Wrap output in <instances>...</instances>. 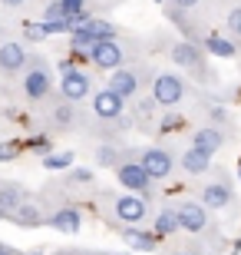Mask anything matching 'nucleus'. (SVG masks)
<instances>
[{"mask_svg": "<svg viewBox=\"0 0 241 255\" xmlns=\"http://www.w3.org/2000/svg\"><path fill=\"white\" fill-rule=\"evenodd\" d=\"M182 96H185V83H182V76L162 73V76L152 80V103H159V106H178V103H182Z\"/></svg>", "mask_w": 241, "mask_h": 255, "instance_id": "nucleus-1", "label": "nucleus"}, {"mask_svg": "<svg viewBox=\"0 0 241 255\" xmlns=\"http://www.w3.org/2000/svg\"><path fill=\"white\" fill-rule=\"evenodd\" d=\"M116 179H119V186L126 192H149V186H152V176H149V169L142 166V162H119L116 166Z\"/></svg>", "mask_w": 241, "mask_h": 255, "instance_id": "nucleus-2", "label": "nucleus"}, {"mask_svg": "<svg viewBox=\"0 0 241 255\" xmlns=\"http://www.w3.org/2000/svg\"><path fill=\"white\" fill-rule=\"evenodd\" d=\"M112 212H116V219H119V222L136 226V222H142V219H146V199H142L139 192H126V196L112 199Z\"/></svg>", "mask_w": 241, "mask_h": 255, "instance_id": "nucleus-3", "label": "nucleus"}, {"mask_svg": "<svg viewBox=\"0 0 241 255\" xmlns=\"http://www.w3.org/2000/svg\"><path fill=\"white\" fill-rule=\"evenodd\" d=\"M122 100H126V96H119L112 86H106V90H99V93L93 96V113L99 116V120H119L122 116Z\"/></svg>", "mask_w": 241, "mask_h": 255, "instance_id": "nucleus-4", "label": "nucleus"}, {"mask_svg": "<svg viewBox=\"0 0 241 255\" xmlns=\"http://www.w3.org/2000/svg\"><path fill=\"white\" fill-rule=\"evenodd\" d=\"M60 90H63V96L70 103H80L83 96H89V76L73 70V66H63V83H60Z\"/></svg>", "mask_w": 241, "mask_h": 255, "instance_id": "nucleus-5", "label": "nucleus"}, {"mask_svg": "<svg viewBox=\"0 0 241 255\" xmlns=\"http://www.w3.org/2000/svg\"><path fill=\"white\" fill-rule=\"evenodd\" d=\"M172 60H175L182 70H192L195 76H208V70H205V60H202V53L195 50V43H175L172 47Z\"/></svg>", "mask_w": 241, "mask_h": 255, "instance_id": "nucleus-6", "label": "nucleus"}, {"mask_svg": "<svg viewBox=\"0 0 241 255\" xmlns=\"http://www.w3.org/2000/svg\"><path fill=\"white\" fill-rule=\"evenodd\" d=\"M89 57H93V63L99 66V70H116V66L122 63V47L116 43V37L112 40H99V43L89 50Z\"/></svg>", "mask_w": 241, "mask_h": 255, "instance_id": "nucleus-7", "label": "nucleus"}, {"mask_svg": "<svg viewBox=\"0 0 241 255\" xmlns=\"http://www.w3.org/2000/svg\"><path fill=\"white\" fill-rule=\"evenodd\" d=\"M178 222L185 232H202L208 226V212H205L202 202H182L178 206Z\"/></svg>", "mask_w": 241, "mask_h": 255, "instance_id": "nucleus-8", "label": "nucleus"}, {"mask_svg": "<svg viewBox=\"0 0 241 255\" xmlns=\"http://www.w3.org/2000/svg\"><path fill=\"white\" fill-rule=\"evenodd\" d=\"M142 166L149 169L152 179H168L172 176V156L165 149H146L142 152Z\"/></svg>", "mask_w": 241, "mask_h": 255, "instance_id": "nucleus-9", "label": "nucleus"}, {"mask_svg": "<svg viewBox=\"0 0 241 255\" xmlns=\"http://www.w3.org/2000/svg\"><path fill=\"white\" fill-rule=\"evenodd\" d=\"M47 226L56 229V232H76V229L83 226V216H80V209H73V206H60L53 216H47Z\"/></svg>", "mask_w": 241, "mask_h": 255, "instance_id": "nucleus-10", "label": "nucleus"}, {"mask_svg": "<svg viewBox=\"0 0 241 255\" xmlns=\"http://www.w3.org/2000/svg\"><path fill=\"white\" fill-rule=\"evenodd\" d=\"M23 93H27L30 100H43V96L50 93V70H43V66L30 70V73L23 76Z\"/></svg>", "mask_w": 241, "mask_h": 255, "instance_id": "nucleus-11", "label": "nucleus"}, {"mask_svg": "<svg viewBox=\"0 0 241 255\" xmlns=\"http://www.w3.org/2000/svg\"><path fill=\"white\" fill-rule=\"evenodd\" d=\"M23 63H27V50L20 47V43H3V47H0V70H3V73H13V70H20Z\"/></svg>", "mask_w": 241, "mask_h": 255, "instance_id": "nucleus-12", "label": "nucleus"}, {"mask_svg": "<svg viewBox=\"0 0 241 255\" xmlns=\"http://www.w3.org/2000/svg\"><path fill=\"white\" fill-rule=\"evenodd\" d=\"M27 202V189L23 186H17V182H0V206L7 209L10 216L17 212V206H23Z\"/></svg>", "mask_w": 241, "mask_h": 255, "instance_id": "nucleus-13", "label": "nucleus"}, {"mask_svg": "<svg viewBox=\"0 0 241 255\" xmlns=\"http://www.w3.org/2000/svg\"><path fill=\"white\" fill-rule=\"evenodd\" d=\"M208 166H212V156H208V152H202L198 146H192V149L182 152V169L192 172V176H202V172H208Z\"/></svg>", "mask_w": 241, "mask_h": 255, "instance_id": "nucleus-14", "label": "nucleus"}, {"mask_svg": "<svg viewBox=\"0 0 241 255\" xmlns=\"http://www.w3.org/2000/svg\"><path fill=\"white\" fill-rule=\"evenodd\" d=\"M109 86L119 96H136V90H139V76H136V70H112Z\"/></svg>", "mask_w": 241, "mask_h": 255, "instance_id": "nucleus-15", "label": "nucleus"}, {"mask_svg": "<svg viewBox=\"0 0 241 255\" xmlns=\"http://www.w3.org/2000/svg\"><path fill=\"white\" fill-rule=\"evenodd\" d=\"M222 142H225V136L215 129V126H205V129H198V132L192 136V146H198V149L208 152V156L222 149Z\"/></svg>", "mask_w": 241, "mask_h": 255, "instance_id": "nucleus-16", "label": "nucleus"}, {"mask_svg": "<svg viewBox=\"0 0 241 255\" xmlns=\"http://www.w3.org/2000/svg\"><path fill=\"white\" fill-rule=\"evenodd\" d=\"M202 199L208 202L212 209H225L228 202H232V189H228V182H208L205 186V192H202Z\"/></svg>", "mask_w": 241, "mask_h": 255, "instance_id": "nucleus-17", "label": "nucleus"}, {"mask_svg": "<svg viewBox=\"0 0 241 255\" xmlns=\"http://www.w3.org/2000/svg\"><path fill=\"white\" fill-rule=\"evenodd\" d=\"M175 229H182L178 209H162V212L156 216V222H152V232H156V236H172Z\"/></svg>", "mask_w": 241, "mask_h": 255, "instance_id": "nucleus-18", "label": "nucleus"}, {"mask_svg": "<svg viewBox=\"0 0 241 255\" xmlns=\"http://www.w3.org/2000/svg\"><path fill=\"white\" fill-rule=\"evenodd\" d=\"M96 43H99V37H96V33H93V27H89V23L70 33V47H73L76 53H89V50H93Z\"/></svg>", "mask_w": 241, "mask_h": 255, "instance_id": "nucleus-19", "label": "nucleus"}, {"mask_svg": "<svg viewBox=\"0 0 241 255\" xmlns=\"http://www.w3.org/2000/svg\"><path fill=\"white\" fill-rule=\"evenodd\" d=\"M13 222H17V226H23V229H33V226H40V222H43V216H40V209H37V202H23V206H17V212H13Z\"/></svg>", "mask_w": 241, "mask_h": 255, "instance_id": "nucleus-20", "label": "nucleus"}, {"mask_svg": "<svg viewBox=\"0 0 241 255\" xmlns=\"http://www.w3.org/2000/svg\"><path fill=\"white\" fill-rule=\"evenodd\" d=\"M122 239L132 249H139V252H152L156 249V236L152 232H142V229H122Z\"/></svg>", "mask_w": 241, "mask_h": 255, "instance_id": "nucleus-21", "label": "nucleus"}, {"mask_svg": "<svg viewBox=\"0 0 241 255\" xmlns=\"http://www.w3.org/2000/svg\"><path fill=\"white\" fill-rule=\"evenodd\" d=\"M205 47H208V53H215V57H222V60H228V57L238 53V47H235L228 37H208V40H205Z\"/></svg>", "mask_w": 241, "mask_h": 255, "instance_id": "nucleus-22", "label": "nucleus"}, {"mask_svg": "<svg viewBox=\"0 0 241 255\" xmlns=\"http://www.w3.org/2000/svg\"><path fill=\"white\" fill-rule=\"evenodd\" d=\"M70 162H73V152H47V156H43V166H47V169H66V166H70Z\"/></svg>", "mask_w": 241, "mask_h": 255, "instance_id": "nucleus-23", "label": "nucleus"}, {"mask_svg": "<svg viewBox=\"0 0 241 255\" xmlns=\"http://www.w3.org/2000/svg\"><path fill=\"white\" fill-rule=\"evenodd\" d=\"M89 27H93V33L99 40H112L116 37V27H112L109 20H89Z\"/></svg>", "mask_w": 241, "mask_h": 255, "instance_id": "nucleus-24", "label": "nucleus"}, {"mask_svg": "<svg viewBox=\"0 0 241 255\" xmlns=\"http://www.w3.org/2000/svg\"><path fill=\"white\" fill-rule=\"evenodd\" d=\"M66 17H70V10L63 7V0H53V3L43 10V20H50V23H53V20H66Z\"/></svg>", "mask_w": 241, "mask_h": 255, "instance_id": "nucleus-25", "label": "nucleus"}, {"mask_svg": "<svg viewBox=\"0 0 241 255\" xmlns=\"http://www.w3.org/2000/svg\"><path fill=\"white\" fill-rule=\"evenodd\" d=\"M96 162L99 166H119V152L112 146H102V149H96Z\"/></svg>", "mask_w": 241, "mask_h": 255, "instance_id": "nucleus-26", "label": "nucleus"}, {"mask_svg": "<svg viewBox=\"0 0 241 255\" xmlns=\"http://www.w3.org/2000/svg\"><path fill=\"white\" fill-rule=\"evenodd\" d=\"M17 156H20L17 142H0V162H13Z\"/></svg>", "mask_w": 241, "mask_h": 255, "instance_id": "nucleus-27", "label": "nucleus"}, {"mask_svg": "<svg viewBox=\"0 0 241 255\" xmlns=\"http://www.w3.org/2000/svg\"><path fill=\"white\" fill-rule=\"evenodd\" d=\"M23 33H27L30 40H43L47 37V27H43V20H40V23H23Z\"/></svg>", "mask_w": 241, "mask_h": 255, "instance_id": "nucleus-28", "label": "nucleus"}, {"mask_svg": "<svg viewBox=\"0 0 241 255\" xmlns=\"http://www.w3.org/2000/svg\"><path fill=\"white\" fill-rule=\"evenodd\" d=\"M228 30H232L235 37L241 40V7H235V10H228Z\"/></svg>", "mask_w": 241, "mask_h": 255, "instance_id": "nucleus-29", "label": "nucleus"}, {"mask_svg": "<svg viewBox=\"0 0 241 255\" xmlns=\"http://www.w3.org/2000/svg\"><path fill=\"white\" fill-rule=\"evenodd\" d=\"M70 179L80 182V186H86V182H93V172H89V169H73V172H70Z\"/></svg>", "mask_w": 241, "mask_h": 255, "instance_id": "nucleus-30", "label": "nucleus"}, {"mask_svg": "<svg viewBox=\"0 0 241 255\" xmlns=\"http://www.w3.org/2000/svg\"><path fill=\"white\" fill-rule=\"evenodd\" d=\"M83 3H86V0H63V7L70 10V13H80V10H83Z\"/></svg>", "mask_w": 241, "mask_h": 255, "instance_id": "nucleus-31", "label": "nucleus"}, {"mask_svg": "<svg viewBox=\"0 0 241 255\" xmlns=\"http://www.w3.org/2000/svg\"><path fill=\"white\" fill-rule=\"evenodd\" d=\"M30 146H33V149H40V152H47V139H43V136H37V139H30Z\"/></svg>", "mask_w": 241, "mask_h": 255, "instance_id": "nucleus-32", "label": "nucleus"}, {"mask_svg": "<svg viewBox=\"0 0 241 255\" xmlns=\"http://www.w3.org/2000/svg\"><path fill=\"white\" fill-rule=\"evenodd\" d=\"M172 3H175L178 10H188V7H195V3H198V0H172Z\"/></svg>", "mask_w": 241, "mask_h": 255, "instance_id": "nucleus-33", "label": "nucleus"}, {"mask_svg": "<svg viewBox=\"0 0 241 255\" xmlns=\"http://www.w3.org/2000/svg\"><path fill=\"white\" fill-rule=\"evenodd\" d=\"M27 0H3V7H23Z\"/></svg>", "mask_w": 241, "mask_h": 255, "instance_id": "nucleus-34", "label": "nucleus"}, {"mask_svg": "<svg viewBox=\"0 0 241 255\" xmlns=\"http://www.w3.org/2000/svg\"><path fill=\"white\" fill-rule=\"evenodd\" d=\"M0 255H17V252H13L10 246H3V242H0Z\"/></svg>", "mask_w": 241, "mask_h": 255, "instance_id": "nucleus-35", "label": "nucleus"}, {"mask_svg": "<svg viewBox=\"0 0 241 255\" xmlns=\"http://www.w3.org/2000/svg\"><path fill=\"white\" fill-rule=\"evenodd\" d=\"M0 219H10V212H7V209H3V206H0Z\"/></svg>", "mask_w": 241, "mask_h": 255, "instance_id": "nucleus-36", "label": "nucleus"}, {"mask_svg": "<svg viewBox=\"0 0 241 255\" xmlns=\"http://www.w3.org/2000/svg\"><path fill=\"white\" fill-rule=\"evenodd\" d=\"M27 255H43V252H27Z\"/></svg>", "mask_w": 241, "mask_h": 255, "instance_id": "nucleus-37", "label": "nucleus"}, {"mask_svg": "<svg viewBox=\"0 0 241 255\" xmlns=\"http://www.w3.org/2000/svg\"><path fill=\"white\" fill-rule=\"evenodd\" d=\"M89 255H106V252H89Z\"/></svg>", "mask_w": 241, "mask_h": 255, "instance_id": "nucleus-38", "label": "nucleus"}, {"mask_svg": "<svg viewBox=\"0 0 241 255\" xmlns=\"http://www.w3.org/2000/svg\"><path fill=\"white\" fill-rule=\"evenodd\" d=\"M175 255H188V252H175Z\"/></svg>", "mask_w": 241, "mask_h": 255, "instance_id": "nucleus-39", "label": "nucleus"}, {"mask_svg": "<svg viewBox=\"0 0 241 255\" xmlns=\"http://www.w3.org/2000/svg\"><path fill=\"white\" fill-rule=\"evenodd\" d=\"M156 3H165V0H156Z\"/></svg>", "mask_w": 241, "mask_h": 255, "instance_id": "nucleus-40", "label": "nucleus"}]
</instances>
